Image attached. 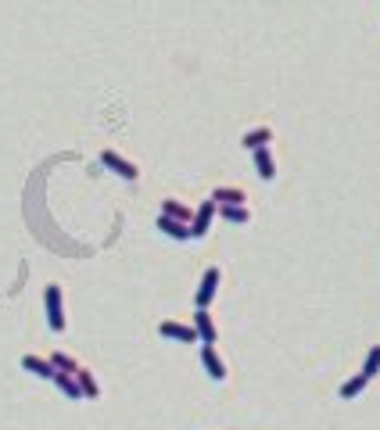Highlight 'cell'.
<instances>
[{"mask_svg":"<svg viewBox=\"0 0 380 430\" xmlns=\"http://www.w3.org/2000/svg\"><path fill=\"white\" fill-rule=\"evenodd\" d=\"M43 305H47V323H51L54 333L65 330V301H61V287L47 283L43 287Z\"/></svg>","mask_w":380,"mask_h":430,"instance_id":"6da1fadb","label":"cell"},{"mask_svg":"<svg viewBox=\"0 0 380 430\" xmlns=\"http://www.w3.org/2000/svg\"><path fill=\"white\" fill-rule=\"evenodd\" d=\"M219 280H223V269H219V265H209V269H204V276H201L198 291H194V305H198V309H209L212 301H215Z\"/></svg>","mask_w":380,"mask_h":430,"instance_id":"7a4b0ae2","label":"cell"},{"mask_svg":"<svg viewBox=\"0 0 380 430\" xmlns=\"http://www.w3.org/2000/svg\"><path fill=\"white\" fill-rule=\"evenodd\" d=\"M101 165L104 169H112L115 172V176H122V180H140V169H136V162H130V158H126V154H119L115 147H104L101 151Z\"/></svg>","mask_w":380,"mask_h":430,"instance_id":"3957f363","label":"cell"},{"mask_svg":"<svg viewBox=\"0 0 380 430\" xmlns=\"http://www.w3.org/2000/svg\"><path fill=\"white\" fill-rule=\"evenodd\" d=\"M212 219H215V201H201L194 208V219H190V241H201L212 230Z\"/></svg>","mask_w":380,"mask_h":430,"instance_id":"277c9868","label":"cell"},{"mask_svg":"<svg viewBox=\"0 0 380 430\" xmlns=\"http://www.w3.org/2000/svg\"><path fill=\"white\" fill-rule=\"evenodd\" d=\"M158 333H162V337H172V341H183V344L198 341V330L190 323H180V320H162L158 323Z\"/></svg>","mask_w":380,"mask_h":430,"instance_id":"5b68a950","label":"cell"},{"mask_svg":"<svg viewBox=\"0 0 380 430\" xmlns=\"http://www.w3.org/2000/svg\"><path fill=\"white\" fill-rule=\"evenodd\" d=\"M198 330V341L201 344H215L219 341V326H215V320H212V312L209 309H198L194 312V323H190Z\"/></svg>","mask_w":380,"mask_h":430,"instance_id":"8992f818","label":"cell"},{"mask_svg":"<svg viewBox=\"0 0 380 430\" xmlns=\"http://www.w3.org/2000/svg\"><path fill=\"white\" fill-rule=\"evenodd\" d=\"M201 362H204V370H209L212 380H226L230 377L226 373V362H223V355H219L215 344H201Z\"/></svg>","mask_w":380,"mask_h":430,"instance_id":"52a82bcc","label":"cell"},{"mask_svg":"<svg viewBox=\"0 0 380 430\" xmlns=\"http://www.w3.org/2000/svg\"><path fill=\"white\" fill-rule=\"evenodd\" d=\"M251 154H255V172H259V180L273 183V180H276V154H273V147H259V151H251Z\"/></svg>","mask_w":380,"mask_h":430,"instance_id":"ba28073f","label":"cell"},{"mask_svg":"<svg viewBox=\"0 0 380 430\" xmlns=\"http://www.w3.org/2000/svg\"><path fill=\"white\" fill-rule=\"evenodd\" d=\"M209 201H215V208H233V204H248V194L241 187H215Z\"/></svg>","mask_w":380,"mask_h":430,"instance_id":"9c48e42d","label":"cell"},{"mask_svg":"<svg viewBox=\"0 0 380 430\" xmlns=\"http://www.w3.org/2000/svg\"><path fill=\"white\" fill-rule=\"evenodd\" d=\"M158 215L176 219V222H187V226H190V219H194V208H190L187 201H180V198H165V201H162V212H158Z\"/></svg>","mask_w":380,"mask_h":430,"instance_id":"30bf717a","label":"cell"},{"mask_svg":"<svg viewBox=\"0 0 380 430\" xmlns=\"http://www.w3.org/2000/svg\"><path fill=\"white\" fill-rule=\"evenodd\" d=\"M273 126H259V130H248L244 136H241V147L244 151H259V147H269L273 143Z\"/></svg>","mask_w":380,"mask_h":430,"instance_id":"8fae6325","label":"cell"},{"mask_svg":"<svg viewBox=\"0 0 380 430\" xmlns=\"http://www.w3.org/2000/svg\"><path fill=\"white\" fill-rule=\"evenodd\" d=\"M22 370L40 377V380H54V373H58L51 366V359H43V355H22Z\"/></svg>","mask_w":380,"mask_h":430,"instance_id":"7c38bea8","label":"cell"},{"mask_svg":"<svg viewBox=\"0 0 380 430\" xmlns=\"http://www.w3.org/2000/svg\"><path fill=\"white\" fill-rule=\"evenodd\" d=\"M75 384L83 391V398H101V384H97V377H93V370H86V366L75 370Z\"/></svg>","mask_w":380,"mask_h":430,"instance_id":"4fadbf2b","label":"cell"},{"mask_svg":"<svg viewBox=\"0 0 380 430\" xmlns=\"http://www.w3.org/2000/svg\"><path fill=\"white\" fill-rule=\"evenodd\" d=\"M158 230H162L165 237H172V241H190V226H187V222H176V219L158 215Z\"/></svg>","mask_w":380,"mask_h":430,"instance_id":"5bb4252c","label":"cell"},{"mask_svg":"<svg viewBox=\"0 0 380 430\" xmlns=\"http://www.w3.org/2000/svg\"><path fill=\"white\" fill-rule=\"evenodd\" d=\"M54 387L65 398H72V402H83V391H79V384H75V373H54Z\"/></svg>","mask_w":380,"mask_h":430,"instance_id":"9a60e30c","label":"cell"},{"mask_svg":"<svg viewBox=\"0 0 380 430\" xmlns=\"http://www.w3.org/2000/svg\"><path fill=\"white\" fill-rule=\"evenodd\" d=\"M215 215H219V219H226V222H233V226H244V222H251V208H248V204H233V208H215Z\"/></svg>","mask_w":380,"mask_h":430,"instance_id":"2e32d148","label":"cell"},{"mask_svg":"<svg viewBox=\"0 0 380 430\" xmlns=\"http://www.w3.org/2000/svg\"><path fill=\"white\" fill-rule=\"evenodd\" d=\"M366 384H370V380H366V377H362V373H355V377H348V380H344V384H341V398H344V402H352V398H359L362 391H366Z\"/></svg>","mask_w":380,"mask_h":430,"instance_id":"e0dca14e","label":"cell"},{"mask_svg":"<svg viewBox=\"0 0 380 430\" xmlns=\"http://www.w3.org/2000/svg\"><path fill=\"white\" fill-rule=\"evenodd\" d=\"M366 380H373L377 373H380V344H373L370 352H366V359H362V370H359Z\"/></svg>","mask_w":380,"mask_h":430,"instance_id":"ac0fdd59","label":"cell"},{"mask_svg":"<svg viewBox=\"0 0 380 430\" xmlns=\"http://www.w3.org/2000/svg\"><path fill=\"white\" fill-rule=\"evenodd\" d=\"M51 366H54L58 373H75V370H79V362H75L69 352H54V355H51Z\"/></svg>","mask_w":380,"mask_h":430,"instance_id":"d6986e66","label":"cell"}]
</instances>
